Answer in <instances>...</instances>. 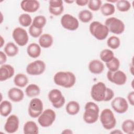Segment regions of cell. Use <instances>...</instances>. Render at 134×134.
I'll list each match as a JSON object with an SVG mask.
<instances>
[{
  "instance_id": "obj_1",
  "label": "cell",
  "mask_w": 134,
  "mask_h": 134,
  "mask_svg": "<svg viewBox=\"0 0 134 134\" xmlns=\"http://www.w3.org/2000/svg\"><path fill=\"white\" fill-rule=\"evenodd\" d=\"M53 81L58 86L69 88L75 84L76 76L73 73L70 71H59L54 74Z\"/></svg>"
},
{
  "instance_id": "obj_2",
  "label": "cell",
  "mask_w": 134,
  "mask_h": 134,
  "mask_svg": "<svg viewBox=\"0 0 134 134\" xmlns=\"http://www.w3.org/2000/svg\"><path fill=\"white\" fill-rule=\"evenodd\" d=\"M85 111L83 115L84 121L88 124L96 122L99 117V108L98 105L92 102H88L85 105Z\"/></svg>"
},
{
  "instance_id": "obj_3",
  "label": "cell",
  "mask_w": 134,
  "mask_h": 134,
  "mask_svg": "<svg viewBox=\"0 0 134 134\" xmlns=\"http://www.w3.org/2000/svg\"><path fill=\"white\" fill-rule=\"evenodd\" d=\"M89 30L91 35L98 40L105 39L109 34L107 26L98 21L92 22L90 25Z\"/></svg>"
},
{
  "instance_id": "obj_4",
  "label": "cell",
  "mask_w": 134,
  "mask_h": 134,
  "mask_svg": "<svg viewBox=\"0 0 134 134\" xmlns=\"http://www.w3.org/2000/svg\"><path fill=\"white\" fill-rule=\"evenodd\" d=\"M100 122L106 130L113 129L116 125V119L112 110L109 108L103 109L99 117Z\"/></svg>"
},
{
  "instance_id": "obj_5",
  "label": "cell",
  "mask_w": 134,
  "mask_h": 134,
  "mask_svg": "<svg viewBox=\"0 0 134 134\" xmlns=\"http://www.w3.org/2000/svg\"><path fill=\"white\" fill-rule=\"evenodd\" d=\"M105 25L108 28L109 31L116 35L122 34L125 29V25L124 22L121 20L114 17L107 18Z\"/></svg>"
},
{
  "instance_id": "obj_6",
  "label": "cell",
  "mask_w": 134,
  "mask_h": 134,
  "mask_svg": "<svg viewBox=\"0 0 134 134\" xmlns=\"http://www.w3.org/2000/svg\"><path fill=\"white\" fill-rule=\"evenodd\" d=\"M107 87L103 82H98L94 84L91 90V96L96 102H104Z\"/></svg>"
},
{
  "instance_id": "obj_7",
  "label": "cell",
  "mask_w": 134,
  "mask_h": 134,
  "mask_svg": "<svg viewBox=\"0 0 134 134\" xmlns=\"http://www.w3.org/2000/svg\"><path fill=\"white\" fill-rule=\"evenodd\" d=\"M56 118L55 111L50 108L46 109L38 117V122L42 127L46 128L51 126Z\"/></svg>"
},
{
  "instance_id": "obj_8",
  "label": "cell",
  "mask_w": 134,
  "mask_h": 134,
  "mask_svg": "<svg viewBox=\"0 0 134 134\" xmlns=\"http://www.w3.org/2000/svg\"><path fill=\"white\" fill-rule=\"evenodd\" d=\"M49 101L55 108H61L65 103V99L61 91L58 89L51 90L48 94Z\"/></svg>"
},
{
  "instance_id": "obj_9",
  "label": "cell",
  "mask_w": 134,
  "mask_h": 134,
  "mask_svg": "<svg viewBox=\"0 0 134 134\" xmlns=\"http://www.w3.org/2000/svg\"><path fill=\"white\" fill-rule=\"evenodd\" d=\"M43 109V105L42 100L38 98H34L29 102L28 113L31 117L36 118L42 113Z\"/></svg>"
},
{
  "instance_id": "obj_10",
  "label": "cell",
  "mask_w": 134,
  "mask_h": 134,
  "mask_svg": "<svg viewBox=\"0 0 134 134\" xmlns=\"http://www.w3.org/2000/svg\"><path fill=\"white\" fill-rule=\"evenodd\" d=\"M46 67V64L43 61L37 60L29 63L26 67V70L29 75H39L44 72Z\"/></svg>"
},
{
  "instance_id": "obj_11",
  "label": "cell",
  "mask_w": 134,
  "mask_h": 134,
  "mask_svg": "<svg viewBox=\"0 0 134 134\" xmlns=\"http://www.w3.org/2000/svg\"><path fill=\"white\" fill-rule=\"evenodd\" d=\"M12 37L15 42L21 47L26 45L29 41V36L27 31L19 27H16L13 30Z\"/></svg>"
},
{
  "instance_id": "obj_12",
  "label": "cell",
  "mask_w": 134,
  "mask_h": 134,
  "mask_svg": "<svg viewBox=\"0 0 134 134\" xmlns=\"http://www.w3.org/2000/svg\"><path fill=\"white\" fill-rule=\"evenodd\" d=\"M60 23L64 28L70 31L76 30L79 27L77 19L69 14H65L61 17Z\"/></svg>"
},
{
  "instance_id": "obj_13",
  "label": "cell",
  "mask_w": 134,
  "mask_h": 134,
  "mask_svg": "<svg viewBox=\"0 0 134 134\" xmlns=\"http://www.w3.org/2000/svg\"><path fill=\"white\" fill-rule=\"evenodd\" d=\"M107 78L110 82L117 85H124L127 79L125 72L119 70L114 72L108 71L107 73Z\"/></svg>"
},
{
  "instance_id": "obj_14",
  "label": "cell",
  "mask_w": 134,
  "mask_h": 134,
  "mask_svg": "<svg viewBox=\"0 0 134 134\" xmlns=\"http://www.w3.org/2000/svg\"><path fill=\"white\" fill-rule=\"evenodd\" d=\"M111 106L117 113L124 114L128 109V103L125 98L118 96L112 100Z\"/></svg>"
},
{
  "instance_id": "obj_15",
  "label": "cell",
  "mask_w": 134,
  "mask_h": 134,
  "mask_svg": "<svg viewBox=\"0 0 134 134\" xmlns=\"http://www.w3.org/2000/svg\"><path fill=\"white\" fill-rule=\"evenodd\" d=\"M19 125V119L16 115H11L7 118L4 125L5 131L9 133L16 132Z\"/></svg>"
},
{
  "instance_id": "obj_16",
  "label": "cell",
  "mask_w": 134,
  "mask_h": 134,
  "mask_svg": "<svg viewBox=\"0 0 134 134\" xmlns=\"http://www.w3.org/2000/svg\"><path fill=\"white\" fill-rule=\"evenodd\" d=\"M21 9L27 13H35L40 7V3L36 0H24L20 3Z\"/></svg>"
},
{
  "instance_id": "obj_17",
  "label": "cell",
  "mask_w": 134,
  "mask_h": 134,
  "mask_svg": "<svg viewBox=\"0 0 134 134\" xmlns=\"http://www.w3.org/2000/svg\"><path fill=\"white\" fill-rule=\"evenodd\" d=\"M49 4V11L53 15L59 16L64 11L63 1L61 0H51Z\"/></svg>"
},
{
  "instance_id": "obj_18",
  "label": "cell",
  "mask_w": 134,
  "mask_h": 134,
  "mask_svg": "<svg viewBox=\"0 0 134 134\" xmlns=\"http://www.w3.org/2000/svg\"><path fill=\"white\" fill-rule=\"evenodd\" d=\"M15 73V69L10 64H4L0 68V81L1 82L6 81L10 79Z\"/></svg>"
},
{
  "instance_id": "obj_19",
  "label": "cell",
  "mask_w": 134,
  "mask_h": 134,
  "mask_svg": "<svg viewBox=\"0 0 134 134\" xmlns=\"http://www.w3.org/2000/svg\"><path fill=\"white\" fill-rule=\"evenodd\" d=\"M8 98L10 100L15 103L21 102L24 98V93L20 88L12 87L10 88L7 93Z\"/></svg>"
},
{
  "instance_id": "obj_20",
  "label": "cell",
  "mask_w": 134,
  "mask_h": 134,
  "mask_svg": "<svg viewBox=\"0 0 134 134\" xmlns=\"http://www.w3.org/2000/svg\"><path fill=\"white\" fill-rule=\"evenodd\" d=\"M88 68L91 73L95 74H99L103 72L105 66L102 61L99 60L94 59L89 62Z\"/></svg>"
},
{
  "instance_id": "obj_21",
  "label": "cell",
  "mask_w": 134,
  "mask_h": 134,
  "mask_svg": "<svg viewBox=\"0 0 134 134\" xmlns=\"http://www.w3.org/2000/svg\"><path fill=\"white\" fill-rule=\"evenodd\" d=\"M41 49L39 44L36 43L29 44L27 48V53L28 55L32 58H37L41 54Z\"/></svg>"
},
{
  "instance_id": "obj_22",
  "label": "cell",
  "mask_w": 134,
  "mask_h": 134,
  "mask_svg": "<svg viewBox=\"0 0 134 134\" xmlns=\"http://www.w3.org/2000/svg\"><path fill=\"white\" fill-rule=\"evenodd\" d=\"M39 44L43 48H48L51 47L53 42L52 36L49 34H42L39 38Z\"/></svg>"
},
{
  "instance_id": "obj_23",
  "label": "cell",
  "mask_w": 134,
  "mask_h": 134,
  "mask_svg": "<svg viewBox=\"0 0 134 134\" xmlns=\"http://www.w3.org/2000/svg\"><path fill=\"white\" fill-rule=\"evenodd\" d=\"M23 132L25 134H37L39 132V127L35 121H27L24 125Z\"/></svg>"
},
{
  "instance_id": "obj_24",
  "label": "cell",
  "mask_w": 134,
  "mask_h": 134,
  "mask_svg": "<svg viewBox=\"0 0 134 134\" xmlns=\"http://www.w3.org/2000/svg\"><path fill=\"white\" fill-rule=\"evenodd\" d=\"M80 110V105L79 103L74 100H71L68 102L65 106L66 112L70 115H76Z\"/></svg>"
},
{
  "instance_id": "obj_25",
  "label": "cell",
  "mask_w": 134,
  "mask_h": 134,
  "mask_svg": "<svg viewBox=\"0 0 134 134\" xmlns=\"http://www.w3.org/2000/svg\"><path fill=\"white\" fill-rule=\"evenodd\" d=\"M4 52L9 57H13L16 56L18 52V47L13 42H8L4 47Z\"/></svg>"
},
{
  "instance_id": "obj_26",
  "label": "cell",
  "mask_w": 134,
  "mask_h": 134,
  "mask_svg": "<svg viewBox=\"0 0 134 134\" xmlns=\"http://www.w3.org/2000/svg\"><path fill=\"white\" fill-rule=\"evenodd\" d=\"M14 83L17 87H24L28 83V78L23 73H18L15 76Z\"/></svg>"
},
{
  "instance_id": "obj_27",
  "label": "cell",
  "mask_w": 134,
  "mask_h": 134,
  "mask_svg": "<svg viewBox=\"0 0 134 134\" xmlns=\"http://www.w3.org/2000/svg\"><path fill=\"white\" fill-rule=\"evenodd\" d=\"M25 93L28 97H34L40 94V89L37 85L35 84H30L26 88Z\"/></svg>"
},
{
  "instance_id": "obj_28",
  "label": "cell",
  "mask_w": 134,
  "mask_h": 134,
  "mask_svg": "<svg viewBox=\"0 0 134 134\" xmlns=\"http://www.w3.org/2000/svg\"><path fill=\"white\" fill-rule=\"evenodd\" d=\"M13 107L11 103L8 100H3L0 104V114L5 117L8 116L12 111Z\"/></svg>"
},
{
  "instance_id": "obj_29",
  "label": "cell",
  "mask_w": 134,
  "mask_h": 134,
  "mask_svg": "<svg viewBox=\"0 0 134 134\" xmlns=\"http://www.w3.org/2000/svg\"><path fill=\"white\" fill-rule=\"evenodd\" d=\"M121 129L124 133L132 134L134 133V121L132 119H128L124 120L121 124Z\"/></svg>"
},
{
  "instance_id": "obj_30",
  "label": "cell",
  "mask_w": 134,
  "mask_h": 134,
  "mask_svg": "<svg viewBox=\"0 0 134 134\" xmlns=\"http://www.w3.org/2000/svg\"><path fill=\"white\" fill-rule=\"evenodd\" d=\"M102 14L105 16H111L115 13V7L113 4L105 3L103 4L100 8Z\"/></svg>"
},
{
  "instance_id": "obj_31",
  "label": "cell",
  "mask_w": 134,
  "mask_h": 134,
  "mask_svg": "<svg viewBox=\"0 0 134 134\" xmlns=\"http://www.w3.org/2000/svg\"><path fill=\"white\" fill-rule=\"evenodd\" d=\"M78 17L81 22L87 23L90 22L93 19V15L91 11L87 9H84L79 12Z\"/></svg>"
},
{
  "instance_id": "obj_32",
  "label": "cell",
  "mask_w": 134,
  "mask_h": 134,
  "mask_svg": "<svg viewBox=\"0 0 134 134\" xmlns=\"http://www.w3.org/2000/svg\"><path fill=\"white\" fill-rule=\"evenodd\" d=\"M114 57L115 56L113 51L108 49H103L99 54L100 60L105 63L109 62L114 58Z\"/></svg>"
},
{
  "instance_id": "obj_33",
  "label": "cell",
  "mask_w": 134,
  "mask_h": 134,
  "mask_svg": "<svg viewBox=\"0 0 134 134\" xmlns=\"http://www.w3.org/2000/svg\"><path fill=\"white\" fill-rule=\"evenodd\" d=\"M47 23L46 18L43 15L36 16L33 19L31 25L39 29H42Z\"/></svg>"
},
{
  "instance_id": "obj_34",
  "label": "cell",
  "mask_w": 134,
  "mask_h": 134,
  "mask_svg": "<svg viewBox=\"0 0 134 134\" xmlns=\"http://www.w3.org/2000/svg\"><path fill=\"white\" fill-rule=\"evenodd\" d=\"M18 21L21 26L27 27L31 26L32 23V20L29 14L24 13L19 16Z\"/></svg>"
},
{
  "instance_id": "obj_35",
  "label": "cell",
  "mask_w": 134,
  "mask_h": 134,
  "mask_svg": "<svg viewBox=\"0 0 134 134\" xmlns=\"http://www.w3.org/2000/svg\"><path fill=\"white\" fill-rule=\"evenodd\" d=\"M116 8L121 12H128L131 8V4L128 1H117L116 4Z\"/></svg>"
},
{
  "instance_id": "obj_36",
  "label": "cell",
  "mask_w": 134,
  "mask_h": 134,
  "mask_svg": "<svg viewBox=\"0 0 134 134\" xmlns=\"http://www.w3.org/2000/svg\"><path fill=\"white\" fill-rule=\"evenodd\" d=\"M107 44L110 48L116 49L118 48L120 45V40L117 36H110L107 40Z\"/></svg>"
},
{
  "instance_id": "obj_37",
  "label": "cell",
  "mask_w": 134,
  "mask_h": 134,
  "mask_svg": "<svg viewBox=\"0 0 134 134\" xmlns=\"http://www.w3.org/2000/svg\"><path fill=\"white\" fill-rule=\"evenodd\" d=\"M106 66L110 71H116L119 70L120 66V61L118 58L114 57L109 62L106 63Z\"/></svg>"
},
{
  "instance_id": "obj_38",
  "label": "cell",
  "mask_w": 134,
  "mask_h": 134,
  "mask_svg": "<svg viewBox=\"0 0 134 134\" xmlns=\"http://www.w3.org/2000/svg\"><path fill=\"white\" fill-rule=\"evenodd\" d=\"M87 5L90 10L96 12L100 9L102 5V2L100 0H90L88 1Z\"/></svg>"
},
{
  "instance_id": "obj_39",
  "label": "cell",
  "mask_w": 134,
  "mask_h": 134,
  "mask_svg": "<svg viewBox=\"0 0 134 134\" xmlns=\"http://www.w3.org/2000/svg\"><path fill=\"white\" fill-rule=\"evenodd\" d=\"M29 33L31 37L35 38H38L42 35V29L37 28L31 25L29 28Z\"/></svg>"
},
{
  "instance_id": "obj_40",
  "label": "cell",
  "mask_w": 134,
  "mask_h": 134,
  "mask_svg": "<svg viewBox=\"0 0 134 134\" xmlns=\"http://www.w3.org/2000/svg\"><path fill=\"white\" fill-rule=\"evenodd\" d=\"M114 96V91L110 88H107V91L106 94V97L104 100V102H109L111 100Z\"/></svg>"
},
{
  "instance_id": "obj_41",
  "label": "cell",
  "mask_w": 134,
  "mask_h": 134,
  "mask_svg": "<svg viewBox=\"0 0 134 134\" xmlns=\"http://www.w3.org/2000/svg\"><path fill=\"white\" fill-rule=\"evenodd\" d=\"M127 99L131 106L134 105V92L131 91L127 95Z\"/></svg>"
},
{
  "instance_id": "obj_42",
  "label": "cell",
  "mask_w": 134,
  "mask_h": 134,
  "mask_svg": "<svg viewBox=\"0 0 134 134\" xmlns=\"http://www.w3.org/2000/svg\"><path fill=\"white\" fill-rule=\"evenodd\" d=\"M7 55L6 53L3 51L0 52V64L2 65L4 64V63L7 61Z\"/></svg>"
},
{
  "instance_id": "obj_43",
  "label": "cell",
  "mask_w": 134,
  "mask_h": 134,
  "mask_svg": "<svg viewBox=\"0 0 134 134\" xmlns=\"http://www.w3.org/2000/svg\"><path fill=\"white\" fill-rule=\"evenodd\" d=\"M88 1L87 0H76L75 1L76 4L80 6H84L88 4Z\"/></svg>"
},
{
  "instance_id": "obj_44",
  "label": "cell",
  "mask_w": 134,
  "mask_h": 134,
  "mask_svg": "<svg viewBox=\"0 0 134 134\" xmlns=\"http://www.w3.org/2000/svg\"><path fill=\"white\" fill-rule=\"evenodd\" d=\"M62 133H73V131L69 129H65L62 131Z\"/></svg>"
},
{
  "instance_id": "obj_45",
  "label": "cell",
  "mask_w": 134,
  "mask_h": 134,
  "mask_svg": "<svg viewBox=\"0 0 134 134\" xmlns=\"http://www.w3.org/2000/svg\"><path fill=\"white\" fill-rule=\"evenodd\" d=\"M110 133H122V132L119 129H115L110 132Z\"/></svg>"
},
{
  "instance_id": "obj_46",
  "label": "cell",
  "mask_w": 134,
  "mask_h": 134,
  "mask_svg": "<svg viewBox=\"0 0 134 134\" xmlns=\"http://www.w3.org/2000/svg\"><path fill=\"white\" fill-rule=\"evenodd\" d=\"M4 43H5L4 39H3V37L2 36H1V46H0L1 48H2L3 46Z\"/></svg>"
},
{
  "instance_id": "obj_47",
  "label": "cell",
  "mask_w": 134,
  "mask_h": 134,
  "mask_svg": "<svg viewBox=\"0 0 134 134\" xmlns=\"http://www.w3.org/2000/svg\"><path fill=\"white\" fill-rule=\"evenodd\" d=\"M64 2L68 4H71V3H73L74 1H64Z\"/></svg>"
},
{
  "instance_id": "obj_48",
  "label": "cell",
  "mask_w": 134,
  "mask_h": 134,
  "mask_svg": "<svg viewBox=\"0 0 134 134\" xmlns=\"http://www.w3.org/2000/svg\"><path fill=\"white\" fill-rule=\"evenodd\" d=\"M1 17H2V20L1 21V23H2V21H3V15H2V13L1 12Z\"/></svg>"
}]
</instances>
